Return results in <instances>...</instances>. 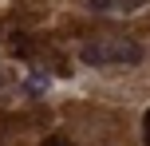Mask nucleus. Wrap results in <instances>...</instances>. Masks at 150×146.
Listing matches in <instances>:
<instances>
[{
	"instance_id": "nucleus-1",
	"label": "nucleus",
	"mask_w": 150,
	"mask_h": 146,
	"mask_svg": "<svg viewBox=\"0 0 150 146\" xmlns=\"http://www.w3.org/2000/svg\"><path fill=\"white\" fill-rule=\"evenodd\" d=\"M79 55L95 67H111V63H138L142 59V44L127 36H95L79 47Z\"/></svg>"
},
{
	"instance_id": "nucleus-2",
	"label": "nucleus",
	"mask_w": 150,
	"mask_h": 146,
	"mask_svg": "<svg viewBox=\"0 0 150 146\" xmlns=\"http://www.w3.org/2000/svg\"><path fill=\"white\" fill-rule=\"evenodd\" d=\"M87 4L99 12H130V8H142L146 0H87Z\"/></svg>"
},
{
	"instance_id": "nucleus-3",
	"label": "nucleus",
	"mask_w": 150,
	"mask_h": 146,
	"mask_svg": "<svg viewBox=\"0 0 150 146\" xmlns=\"http://www.w3.org/2000/svg\"><path fill=\"white\" fill-rule=\"evenodd\" d=\"M28 91H32V95H44V91H47V79H44V75H40V79L32 75V79H28Z\"/></svg>"
},
{
	"instance_id": "nucleus-4",
	"label": "nucleus",
	"mask_w": 150,
	"mask_h": 146,
	"mask_svg": "<svg viewBox=\"0 0 150 146\" xmlns=\"http://www.w3.org/2000/svg\"><path fill=\"white\" fill-rule=\"evenodd\" d=\"M142 138H146V146H150V111L142 115Z\"/></svg>"
},
{
	"instance_id": "nucleus-5",
	"label": "nucleus",
	"mask_w": 150,
	"mask_h": 146,
	"mask_svg": "<svg viewBox=\"0 0 150 146\" xmlns=\"http://www.w3.org/2000/svg\"><path fill=\"white\" fill-rule=\"evenodd\" d=\"M44 146H71V142H67V138H47Z\"/></svg>"
}]
</instances>
